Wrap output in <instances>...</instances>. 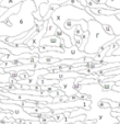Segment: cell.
<instances>
[{"mask_svg": "<svg viewBox=\"0 0 120 124\" xmlns=\"http://www.w3.org/2000/svg\"><path fill=\"white\" fill-rule=\"evenodd\" d=\"M88 23V41L85 45L84 51L88 54H96L100 47H103L106 43L113 41L116 38V35L107 34L103 29V24L96 19L87 21Z\"/></svg>", "mask_w": 120, "mask_h": 124, "instance_id": "obj_1", "label": "cell"}, {"mask_svg": "<svg viewBox=\"0 0 120 124\" xmlns=\"http://www.w3.org/2000/svg\"><path fill=\"white\" fill-rule=\"evenodd\" d=\"M51 19L53 20L58 28L61 30H65V22L68 19H73V20H86L90 21L93 20L94 16L90 14L86 10L76 8L71 5H61L59 6L58 9H56L51 14Z\"/></svg>", "mask_w": 120, "mask_h": 124, "instance_id": "obj_2", "label": "cell"}, {"mask_svg": "<svg viewBox=\"0 0 120 124\" xmlns=\"http://www.w3.org/2000/svg\"><path fill=\"white\" fill-rule=\"evenodd\" d=\"M62 40L57 35H50V36H44L40 41V45H49V46H60ZM39 45V46H40Z\"/></svg>", "mask_w": 120, "mask_h": 124, "instance_id": "obj_3", "label": "cell"}, {"mask_svg": "<svg viewBox=\"0 0 120 124\" xmlns=\"http://www.w3.org/2000/svg\"><path fill=\"white\" fill-rule=\"evenodd\" d=\"M59 8V5H56V3H48V2H44L38 7V12L40 13V16L44 18L47 13H48L49 10H56Z\"/></svg>", "mask_w": 120, "mask_h": 124, "instance_id": "obj_4", "label": "cell"}, {"mask_svg": "<svg viewBox=\"0 0 120 124\" xmlns=\"http://www.w3.org/2000/svg\"><path fill=\"white\" fill-rule=\"evenodd\" d=\"M58 29V25L53 22V20L51 18L48 19V23H47V28H46V34L45 36H50V35H55L56 31Z\"/></svg>", "mask_w": 120, "mask_h": 124, "instance_id": "obj_5", "label": "cell"}, {"mask_svg": "<svg viewBox=\"0 0 120 124\" xmlns=\"http://www.w3.org/2000/svg\"><path fill=\"white\" fill-rule=\"evenodd\" d=\"M24 1H26V0H1L0 6L6 7V8H11V7H14L15 5L24 2Z\"/></svg>", "mask_w": 120, "mask_h": 124, "instance_id": "obj_6", "label": "cell"}, {"mask_svg": "<svg viewBox=\"0 0 120 124\" xmlns=\"http://www.w3.org/2000/svg\"><path fill=\"white\" fill-rule=\"evenodd\" d=\"M69 100V96L65 94V96H58L56 98H53V103H60V102H67Z\"/></svg>", "mask_w": 120, "mask_h": 124, "instance_id": "obj_7", "label": "cell"}, {"mask_svg": "<svg viewBox=\"0 0 120 124\" xmlns=\"http://www.w3.org/2000/svg\"><path fill=\"white\" fill-rule=\"evenodd\" d=\"M65 5H71V6H74V7H76V8H80V9L85 10V8L82 6V3L80 2L79 0H68Z\"/></svg>", "mask_w": 120, "mask_h": 124, "instance_id": "obj_8", "label": "cell"}, {"mask_svg": "<svg viewBox=\"0 0 120 124\" xmlns=\"http://www.w3.org/2000/svg\"><path fill=\"white\" fill-rule=\"evenodd\" d=\"M98 107L100 109H108V108H110L109 100H107V99H102V100L98 102Z\"/></svg>", "mask_w": 120, "mask_h": 124, "instance_id": "obj_9", "label": "cell"}, {"mask_svg": "<svg viewBox=\"0 0 120 124\" xmlns=\"http://www.w3.org/2000/svg\"><path fill=\"white\" fill-rule=\"evenodd\" d=\"M53 121L61 122L66 119V115H65V113H57V114H53Z\"/></svg>", "mask_w": 120, "mask_h": 124, "instance_id": "obj_10", "label": "cell"}, {"mask_svg": "<svg viewBox=\"0 0 120 124\" xmlns=\"http://www.w3.org/2000/svg\"><path fill=\"white\" fill-rule=\"evenodd\" d=\"M11 77L9 73H6V74H0V84L1 82H9V79Z\"/></svg>", "mask_w": 120, "mask_h": 124, "instance_id": "obj_11", "label": "cell"}, {"mask_svg": "<svg viewBox=\"0 0 120 124\" xmlns=\"http://www.w3.org/2000/svg\"><path fill=\"white\" fill-rule=\"evenodd\" d=\"M102 24H103V29L105 30V32H106L107 34L116 35L115 33H113V28H111V25H109V24H104V23H102Z\"/></svg>", "mask_w": 120, "mask_h": 124, "instance_id": "obj_12", "label": "cell"}, {"mask_svg": "<svg viewBox=\"0 0 120 124\" xmlns=\"http://www.w3.org/2000/svg\"><path fill=\"white\" fill-rule=\"evenodd\" d=\"M91 104H92V100H91V99H86L83 109H85L86 111H90L91 110Z\"/></svg>", "mask_w": 120, "mask_h": 124, "instance_id": "obj_13", "label": "cell"}, {"mask_svg": "<svg viewBox=\"0 0 120 124\" xmlns=\"http://www.w3.org/2000/svg\"><path fill=\"white\" fill-rule=\"evenodd\" d=\"M117 42H118V48L113 51V55H119V56H120V39H119V40H117Z\"/></svg>", "mask_w": 120, "mask_h": 124, "instance_id": "obj_14", "label": "cell"}, {"mask_svg": "<svg viewBox=\"0 0 120 124\" xmlns=\"http://www.w3.org/2000/svg\"><path fill=\"white\" fill-rule=\"evenodd\" d=\"M8 9L9 8H6V7H2V6H0V18L3 16V14L6 13V12L8 11Z\"/></svg>", "mask_w": 120, "mask_h": 124, "instance_id": "obj_15", "label": "cell"}, {"mask_svg": "<svg viewBox=\"0 0 120 124\" xmlns=\"http://www.w3.org/2000/svg\"><path fill=\"white\" fill-rule=\"evenodd\" d=\"M48 0H34V2H35V5H36V7H37V9H38V7L42 3H44V2H47Z\"/></svg>", "mask_w": 120, "mask_h": 124, "instance_id": "obj_16", "label": "cell"}, {"mask_svg": "<svg viewBox=\"0 0 120 124\" xmlns=\"http://www.w3.org/2000/svg\"><path fill=\"white\" fill-rule=\"evenodd\" d=\"M0 74H6V69L3 67H0Z\"/></svg>", "mask_w": 120, "mask_h": 124, "instance_id": "obj_17", "label": "cell"}, {"mask_svg": "<svg viewBox=\"0 0 120 124\" xmlns=\"http://www.w3.org/2000/svg\"><path fill=\"white\" fill-rule=\"evenodd\" d=\"M115 16V18L118 20V21H120V13H117L116 16Z\"/></svg>", "mask_w": 120, "mask_h": 124, "instance_id": "obj_18", "label": "cell"}, {"mask_svg": "<svg viewBox=\"0 0 120 124\" xmlns=\"http://www.w3.org/2000/svg\"><path fill=\"white\" fill-rule=\"evenodd\" d=\"M0 2H1V0H0Z\"/></svg>", "mask_w": 120, "mask_h": 124, "instance_id": "obj_19", "label": "cell"}]
</instances>
